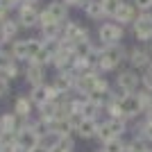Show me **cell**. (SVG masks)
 Here are the masks:
<instances>
[{
  "label": "cell",
  "mask_w": 152,
  "mask_h": 152,
  "mask_svg": "<svg viewBox=\"0 0 152 152\" xmlns=\"http://www.w3.org/2000/svg\"><path fill=\"white\" fill-rule=\"evenodd\" d=\"M127 50L125 48H121V45H107L104 50L100 52V57H98V61H95V68H100V70H114L116 66H121L123 59L125 57Z\"/></svg>",
  "instance_id": "obj_1"
},
{
  "label": "cell",
  "mask_w": 152,
  "mask_h": 152,
  "mask_svg": "<svg viewBox=\"0 0 152 152\" xmlns=\"http://www.w3.org/2000/svg\"><path fill=\"white\" fill-rule=\"evenodd\" d=\"M121 109L125 118H136L139 114H145V102L141 98V91L136 93H125L121 98Z\"/></svg>",
  "instance_id": "obj_2"
},
{
  "label": "cell",
  "mask_w": 152,
  "mask_h": 152,
  "mask_svg": "<svg viewBox=\"0 0 152 152\" xmlns=\"http://www.w3.org/2000/svg\"><path fill=\"white\" fill-rule=\"evenodd\" d=\"M127 59H129L134 70H148L152 64V50L148 45H136L127 52Z\"/></svg>",
  "instance_id": "obj_3"
},
{
  "label": "cell",
  "mask_w": 152,
  "mask_h": 152,
  "mask_svg": "<svg viewBox=\"0 0 152 152\" xmlns=\"http://www.w3.org/2000/svg\"><path fill=\"white\" fill-rule=\"evenodd\" d=\"M132 32H134V37L139 39V41L148 43L152 39V12L139 14V18L132 23Z\"/></svg>",
  "instance_id": "obj_4"
},
{
  "label": "cell",
  "mask_w": 152,
  "mask_h": 152,
  "mask_svg": "<svg viewBox=\"0 0 152 152\" xmlns=\"http://www.w3.org/2000/svg\"><path fill=\"white\" fill-rule=\"evenodd\" d=\"M141 86V75L134 68H127L118 73V89L123 93H136Z\"/></svg>",
  "instance_id": "obj_5"
},
{
  "label": "cell",
  "mask_w": 152,
  "mask_h": 152,
  "mask_svg": "<svg viewBox=\"0 0 152 152\" xmlns=\"http://www.w3.org/2000/svg\"><path fill=\"white\" fill-rule=\"evenodd\" d=\"M98 34H100V41L104 45H114L123 39V25L121 23H102Z\"/></svg>",
  "instance_id": "obj_6"
},
{
  "label": "cell",
  "mask_w": 152,
  "mask_h": 152,
  "mask_svg": "<svg viewBox=\"0 0 152 152\" xmlns=\"http://www.w3.org/2000/svg\"><path fill=\"white\" fill-rule=\"evenodd\" d=\"M16 143H18L20 152H30L32 148H37L41 143V139H39V134L32 127H20L16 132Z\"/></svg>",
  "instance_id": "obj_7"
},
{
  "label": "cell",
  "mask_w": 152,
  "mask_h": 152,
  "mask_svg": "<svg viewBox=\"0 0 152 152\" xmlns=\"http://www.w3.org/2000/svg\"><path fill=\"white\" fill-rule=\"evenodd\" d=\"M139 9L132 5V2H121V7L116 9V14H114V18L121 23V25H132L134 20L139 18Z\"/></svg>",
  "instance_id": "obj_8"
},
{
  "label": "cell",
  "mask_w": 152,
  "mask_h": 152,
  "mask_svg": "<svg viewBox=\"0 0 152 152\" xmlns=\"http://www.w3.org/2000/svg\"><path fill=\"white\" fill-rule=\"evenodd\" d=\"M61 39L68 43H77V41H86V30L77 25V23H64L61 30Z\"/></svg>",
  "instance_id": "obj_9"
},
{
  "label": "cell",
  "mask_w": 152,
  "mask_h": 152,
  "mask_svg": "<svg viewBox=\"0 0 152 152\" xmlns=\"http://www.w3.org/2000/svg\"><path fill=\"white\" fill-rule=\"evenodd\" d=\"M18 20H20V25H25V27H34L37 23H41V14H39L37 9H34V5L25 2V5L20 7Z\"/></svg>",
  "instance_id": "obj_10"
},
{
  "label": "cell",
  "mask_w": 152,
  "mask_h": 152,
  "mask_svg": "<svg viewBox=\"0 0 152 152\" xmlns=\"http://www.w3.org/2000/svg\"><path fill=\"white\" fill-rule=\"evenodd\" d=\"M98 125H100V123L95 121V118H84V121L77 125L75 134L80 139H93L95 134H98Z\"/></svg>",
  "instance_id": "obj_11"
},
{
  "label": "cell",
  "mask_w": 152,
  "mask_h": 152,
  "mask_svg": "<svg viewBox=\"0 0 152 152\" xmlns=\"http://www.w3.org/2000/svg\"><path fill=\"white\" fill-rule=\"evenodd\" d=\"M27 82L32 84V86H39V84H43L45 80V70H43V64H37V61H30V66H27Z\"/></svg>",
  "instance_id": "obj_12"
},
{
  "label": "cell",
  "mask_w": 152,
  "mask_h": 152,
  "mask_svg": "<svg viewBox=\"0 0 152 152\" xmlns=\"http://www.w3.org/2000/svg\"><path fill=\"white\" fill-rule=\"evenodd\" d=\"M20 123H23V118H20L16 111H14V114H5L2 118H0L2 132H7V134H16L20 129Z\"/></svg>",
  "instance_id": "obj_13"
},
{
  "label": "cell",
  "mask_w": 152,
  "mask_h": 152,
  "mask_svg": "<svg viewBox=\"0 0 152 152\" xmlns=\"http://www.w3.org/2000/svg\"><path fill=\"white\" fill-rule=\"evenodd\" d=\"M48 14H50V18L55 20V23H66V2H61V0H55V2H50L48 5Z\"/></svg>",
  "instance_id": "obj_14"
},
{
  "label": "cell",
  "mask_w": 152,
  "mask_h": 152,
  "mask_svg": "<svg viewBox=\"0 0 152 152\" xmlns=\"http://www.w3.org/2000/svg\"><path fill=\"white\" fill-rule=\"evenodd\" d=\"M30 100L34 102V104H45V102L50 100L48 98V86L45 84H39V86H32V93H30Z\"/></svg>",
  "instance_id": "obj_15"
},
{
  "label": "cell",
  "mask_w": 152,
  "mask_h": 152,
  "mask_svg": "<svg viewBox=\"0 0 152 152\" xmlns=\"http://www.w3.org/2000/svg\"><path fill=\"white\" fill-rule=\"evenodd\" d=\"M14 59H30V39H23V41H16L12 48Z\"/></svg>",
  "instance_id": "obj_16"
},
{
  "label": "cell",
  "mask_w": 152,
  "mask_h": 152,
  "mask_svg": "<svg viewBox=\"0 0 152 152\" xmlns=\"http://www.w3.org/2000/svg\"><path fill=\"white\" fill-rule=\"evenodd\" d=\"M32 104H34V102H32L30 98H18L16 104H14V111H16L20 118H27V116L32 114Z\"/></svg>",
  "instance_id": "obj_17"
},
{
  "label": "cell",
  "mask_w": 152,
  "mask_h": 152,
  "mask_svg": "<svg viewBox=\"0 0 152 152\" xmlns=\"http://www.w3.org/2000/svg\"><path fill=\"white\" fill-rule=\"evenodd\" d=\"M86 14H89L91 18H100V16H107L104 14V7H102V0H89L86 2Z\"/></svg>",
  "instance_id": "obj_18"
},
{
  "label": "cell",
  "mask_w": 152,
  "mask_h": 152,
  "mask_svg": "<svg viewBox=\"0 0 152 152\" xmlns=\"http://www.w3.org/2000/svg\"><path fill=\"white\" fill-rule=\"evenodd\" d=\"M125 148H127V143H123L121 136H114L107 143H102V152H125Z\"/></svg>",
  "instance_id": "obj_19"
},
{
  "label": "cell",
  "mask_w": 152,
  "mask_h": 152,
  "mask_svg": "<svg viewBox=\"0 0 152 152\" xmlns=\"http://www.w3.org/2000/svg\"><path fill=\"white\" fill-rule=\"evenodd\" d=\"M150 143H148V141H143L141 139V136H136V139L134 141H129V143H127V148H125V152H148L150 150Z\"/></svg>",
  "instance_id": "obj_20"
},
{
  "label": "cell",
  "mask_w": 152,
  "mask_h": 152,
  "mask_svg": "<svg viewBox=\"0 0 152 152\" xmlns=\"http://www.w3.org/2000/svg\"><path fill=\"white\" fill-rule=\"evenodd\" d=\"M109 127H111V132L116 134V136H123L127 129V118H109Z\"/></svg>",
  "instance_id": "obj_21"
},
{
  "label": "cell",
  "mask_w": 152,
  "mask_h": 152,
  "mask_svg": "<svg viewBox=\"0 0 152 152\" xmlns=\"http://www.w3.org/2000/svg\"><path fill=\"white\" fill-rule=\"evenodd\" d=\"M116 134L111 132V127H109V123H100L98 125V134H95V139L100 141V143H107L109 139H114Z\"/></svg>",
  "instance_id": "obj_22"
},
{
  "label": "cell",
  "mask_w": 152,
  "mask_h": 152,
  "mask_svg": "<svg viewBox=\"0 0 152 152\" xmlns=\"http://www.w3.org/2000/svg\"><path fill=\"white\" fill-rule=\"evenodd\" d=\"M50 152H73V139H70V136H61V139L50 148Z\"/></svg>",
  "instance_id": "obj_23"
},
{
  "label": "cell",
  "mask_w": 152,
  "mask_h": 152,
  "mask_svg": "<svg viewBox=\"0 0 152 152\" xmlns=\"http://www.w3.org/2000/svg\"><path fill=\"white\" fill-rule=\"evenodd\" d=\"M0 27H2V32H5V37L7 39H14L16 37V32H18V25H16V23H14V20H2V23H0Z\"/></svg>",
  "instance_id": "obj_24"
},
{
  "label": "cell",
  "mask_w": 152,
  "mask_h": 152,
  "mask_svg": "<svg viewBox=\"0 0 152 152\" xmlns=\"http://www.w3.org/2000/svg\"><path fill=\"white\" fill-rule=\"evenodd\" d=\"M139 136H141L143 141H148V143H152V123H148V121L141 123V127H139Z\"/></svg>",
  "instance_id": "obj_25"
},
{
  "label": "cell",
  "mask_w": 152,
  "mask_h": 152,
  "mask_svg": "<svg viewBox=\"0 0 152 152\" xmlns=\"http://www.w3.org/2000/svg\"><path fill=\"white\" fill-rule=\"evenodd\" d=\"M12 64H14V55H5V52H0V73H5Z\"/></svg>",
  "instance_id": "obj_26"
},
{
  "label": "cell",
  "mask_w": 152,
  "mask_h": 152,
  "mask_svg": "<svg viewBox=\"0 0 152 152\" xmlns=\"http://www.w3.org/2000/svg\"><path fill=\"white\" fill-rule=\"evenodd\" d=\"M134 7H136L141 14L143 12H152V0H134Z\"/></svg>",
  "instance_id": "obj_27"
},
{
  "label": "cell",
  "mask_w": 152,
  "mask_h": 152,
  "mask_svg": "<svg viewBox=\"0 0 152 152\" xmlns=\"http://www.w3.org/2000/svg\"><path fill=\"white\" fill-rule=\"evenodd\" d=\"M141 84L145 91H152V68L145 70V75H141Z\"/></svg>",
  "instance_id": "obj_28"
},
{
  "label": "cell",
  "mask_w": 152,
  "mask_h": 152,
  "mask_svg": "<svg viewBox=\"0 0 152 152\" xmlns=\"http://www.w3.org/2000/svg\"><path fill=\"white\" fill-rule=\"evenodd\" d=\"M9 93V77L5 73H0V95H7Z\"/></svg>",
  "instance_id": "obj_29"
},
{
  "label": "cell",
  "mask_w": 152,
  "mask_h": 152,
  "mask_svg": "<svg viewBox=\"0 0 152 152\" xmlns=\"http://www.w3.org/2000/svg\"><path fill=\"white\" fill-rule=\"evenodd\" d=\"M7 9H9V5H7L5 0H0V23L7 20Z\"/></svg>",
  "instance_id": "obj_30"
},
{
  "label": "cell",
  "mask_w": 152,
  "mask_h": 152,
  "mask_svg": "<svg viewBox=\"0 0 152 152\" xmlns=\"http://www.w3.org/2000/svg\"><path fill=\"white\" fill-rule=\"evenodd\" d=\"M30 152H50V148L45 145V143H39V145H37V148H32Z\"/></svg>",
  "instance_id": "obj_31"
},
{
  "label": "cell",
  "mask_w": 152,
  "mask_h": 152,
  "mask_svg": "<svg viewBox=\"0 0 152 152\" xmlns=\"http://www.w3.org/2000/svg\"><path fill=\"white\" fill-rule=\"evenodd\" d=\"M66 5H73V7H80V5H86L89 0H64Z\"/></svg>",
  "instance_id": "obj_32"
},
{
  "label": "cell",
  "mask_w": 152,
  "mask_h": 152,
  "mask_svg": "<svg viewBox=\"0 0 152 152\" xmlns=\"http://www.w3.org/2000/svg\"><path fill=\"white\" fill-rule=\"evenodd\" d=\"M9 7H14V5H18V2H25V0H5Z\"/></svg>",
  "instance_id": "obj_33"
},
{
  "label": "cell",
  "mask_w": 152,
  "mask_h": 152,
  "mask_svg": "<svg viewBox=\"0 0 152 152\" xmlns=\"http://www.w3.org/2000/svg\"><path fill=\"white\" fill-rule=\"evenodd\" d=\"M145 121H148V123H152V107L145 111Z\"/></svg>",
  "instance_id": "obj_34"
},
{
  "label": "cell",
  "mask_w": 152,
  "mask_h": 152,
  "mask_svg": "<svg viewBox=\"0 0 152 152\" xmlns=\"http://www.w3.org/2000/svg\"><path fill=\"white\" fill-rule=\"evenodd\" d=\"M148 48H150V50H152V39H150V41H148Z\"/></svg>",
  "instance_id": "obj_35"
},
{
  "label": "cell",
  "mask_w": 152,
  "mask_h": 152,
  "mask_svg": "<svg viewBox=\"0 0 152 152\" xmlns=\"http://www.w3.org/2000/svg\"><path fill=\"white\" fill-rule=\"evenodd\" d=\"M25 2H30V5H34V2H37V0H25Z\"/></svg>",
  "instance_id": "obj_36"
},
{
  "label": "cell",
  "mask_w": 152,
  "mask_h": 152,
  "mask_svg": "<svg viewBox=\"0 0 152 152\" xmlns=\"http://www.w3.org/2000/svg\"><path fill=\"white\" fill-rule=\"evenodd\" d=\"M148 152H152V150H148Z\"/></svg>",
  "instance_id": "obj_37"
},
{
  "label": "cell",
  "mask_w": 152,
  "mask_h": 152,
  "mask_svg": "<svg viewBox=\"0 0 152 152\" xmlns=\"http://www.w3.org/2000/svg\"><path fill=\"white\" fill-rule=\"evenodd\" d=\"M100 152H102V150H100Z\"/></svg>",
  "instance_id": "obj_38"
}]
</instances>
